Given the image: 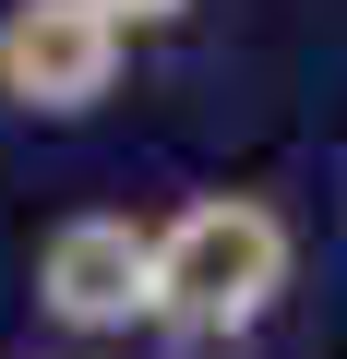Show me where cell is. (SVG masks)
<instances>
[{"instance_id":"cell-2","label":"cell","mask_w":347,"mask_h":359,"mask_svg":"<svg viewBox=\"0 0 347 359\" xmlns=\"http://www.w3.org/2000/svg\"><path fill=\"white\" fill-rule=\"evenodd\" d=\"M120 84V25L96 0H13L0 13V96L36 108V120H72Z\"/></svg>"},{"instance_id":"cell-3","label":"cell","mask_w":347,"mask_h":359,"mask_svg":"<svg viewBox=\"0 0 347 359\" xmlns=\"http://www.w3.org/2000/svg\"><path fill=\"white\" fill-rule=\"evenodd\" d=\"M36 299H48L72 335L156 323V228H132V216H72V228H48V252H36Z\"/></svg>"},{"instance_id":"cell-4","label":"cell","mask_w":347,"mask_h":359,"mask_svg":"<svg viewBox=\"0 0 347 359\" xmlns=\"http://www.w3.org/2000/svg\"><path fill=\"white\" fill-rule=\"evenodd\" d=\"M96 13H108V25L132 36V25H180V13H192V0H96Z\"/></svg>"},{"instance_id":"cell-1","label":"cell","mask_w":347,"mask_h":359,"mask_svg":"<svg viewBox=\"0 0 347 359\" xmlns=\"http://www.w3.org/2000/svg\"><path fill=\"white\" fill-rule=\"evenodd\" d=\"M287 287V216L264 192H204L156 228V323L180 335H252Z\"/></svg>"}]
</instances>
